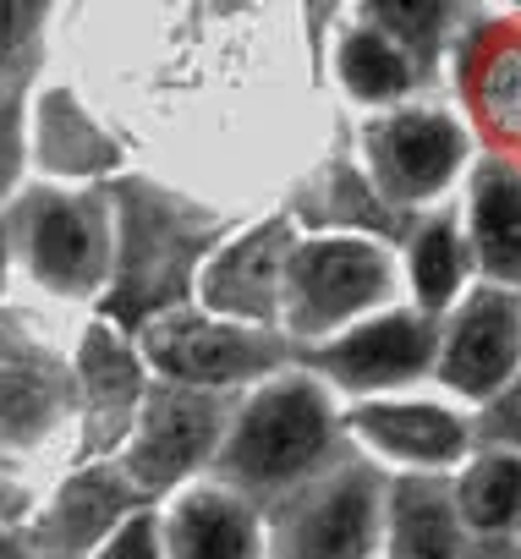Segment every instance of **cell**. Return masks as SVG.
I'll return each mask as SVG.
<instances>
[{"label":"cell","instance_id":"obj_25","mask_svg":"<svg viewBox=\"0 0 521 559\" xmlns=\"http://www.w3.org/2000/svg\"><path fill=\"white\" fill-rule=\"evenodd\" d=\"M374 17H390V39L401 45V39H417V56H428V39L439 34V7H374Z\"/></svg>","mask_w":521,"mask_h":559},{"label":"cell","instance_id":"obj_20","mask_svg":"<svg viewBox=\"0 0 521 559\" xmlns=\"http://www.w3.org/2000/svg\"><path fill=\"white\" fill-rule=\"evenodd\" d=\"M45 12L39 7H0V99H23V83L39 61Z\"/></svg>","mask_w":521,"mask_h":559},{"label":"cell","instance_id":"obj_28","mask_svg":"<svg viewBox=\"0 0 521 559\" xmlns=\"http://www.w3.org/2000/svg\"><path fill=\"white\" fill-rule=\"evenodd\" d=\"M7 274H12V252H7V219H0V292H7Z\"/></svg>","mask_w":521,"mask_h":559},{"label":"cell","instance_id":"obj_11","mask_svg":"<svg viewBox=\"0 0 521 559\" xmlns=\"http://www.w3.org/2000/svg\"><path fill=\"white\" fill-rule=\"evenodd\" d=\"M165 559H264V526L252 504L225 493L220 483L181 488L159 521Z\"/></svg>","mask_w":521,"mask_h":559},{"label":"cell","instance_id":"obj_10","mask_svg":"<svg viewBox=\"0 0 521 559\" xmlns=\"http://www.w3.org/2000/svg\"><path fill=\"white\" fill-rule=\"evenodd\" d=\"M297 236L292 219H270L247 230L241 241H230L209 269H203V308L241 319L252 330H275V302H281V274L292 258Z\"/></svg>","mask_w":521,"mask_h":559},{"label":"cell","instance_id":"obj_6","mask_svg":"<svg viewBox=\"0 0 521 559\" xmlns=\"http://www.w3.org/2000/svg\"><path fill=\"white\" fill-rule=\"evenodd\" d=\"M236 417L230 390H187V384H159L138 401V428L127 444V477L143 493H165L187 483L198 466L214 461L225 428Z\"/></svg>","mask_w":521,"mask_h":559},{"label":"cell","instance_id":"obj_27","mask_svg":"<svg viewBox=\"0 0 521 559\" xmlns=\"http://www.w3.org/2000/svg\"><path fill=\"white\" fill-rule=\"evenodd\" d=\"M0 559H39V548H28L23 537H7V532H0Z\"/></svg>","mask_w":521,"mask_h":559},{"label":"cell","instance_id":"obj_9","mask_svg":"<svg viewBox=\"0 0 521 559\" xmlns=\"http://www.w3.org/2000/svg\"><path fill=\"white\" fill-rule=\"evenodd\" d=\"M363 148H368L379 192L395 198V203L439 198L455 181V170L466 165V132L450 116H439V110L374 116L368 132H363Z\"/></svg>","mask_w":521,"mask_h":559},{"label":"cell","instance_id":"obj_2","mask_svg":"<svg viewBox=\"0 0 521 559\" xmlns=\"http://www.w3.org/2000/svg\"><path fill=\"white\" fill-rule=\"evenodd\" d=\"M395 292V263L379 241L363 236H319L297 241L281 274L275 335L281 341H335L384 308Z\"/></svg>","mask_w":521,"mask_h":559},{"label":"cell","instance_id":"obj_4","mask_svg":"<svg viewBox=\"0 0 521 559\" xmlns=\"http://www.w3.org/2000/svg\"><path fill=\"white\" fill-rule=\"evenodd\" d=\"M384 515V477L368 461H335L275 504L270 559H368Z\"/></svg>","mask_w":521,"mask_h":559},{"label":"cell","instance_id":"obj_15","mask_svg":"<svg viewBox=\"0 0 521 559\" xmlns=\"http://www.w3.org/2000/svg\"><path fill=\"white\" fill-rule=\"evenodd\" d=\"M127 499L132 493L121 477H105V472L78 477L45 521V543H61L56 559H94V548L127 521Z\"/></svg>","mask_w":521,"mask_h":559},{"label":"cell","instance_id":"obj_21","mask_svg":"<svg viewBox=\"0 0 521 559\" xmlns=\"http://www.w3.org/2000/svg\"><path fill=\"white\" fill-rule=\"evenodd\" d=\"M483 105H488V121L494 127L521 132V50L488 61V72H483Z\"/></svg>","mask_w":521,"mask_h":559},{"label":"cell","instance_id":"obj_14","mask_svg":"<svg viewBox=\"0 0 521 559\" xmlns=\"http://www.w3.org/2000/svg\"><path fill=\"white\" fill-rule=\"evenodd\" d=\"M472 252L499 292L521 286V170L488 159L472 176Z\"/></svg>","mask_w":521,"mask_h":559},{"label":"cell","instance_id":"obj_18","mask_svg":"<svg viewBox=\"0 0 521 559\" xmlns=\"http://www.w3.org/2000/svg\"><path fill=\"white\" fill-rule=\"evenodd\" d=\"M34 148L50 170L61 176H88L99 165H116V143L67 99V94H50L39 105V132H34Z\"/></svg>","mask_w":521,"mask_h":559},{"label":"cell","instance_id":"obj_8","mask_svg":"<svg viewBox=\"0 0 521 559\" xmlns=\"http://www.w3.org/2000/svg\"><path fill=\"white\" fill-rule=\"evenodd\" d=\"M439 379L461 401H494L521 368V297L477 286L439 330Z\"/></svg>","mask_w":521,"mask_h":559},{"label":"cell","instance_id":"obj_12","mask_svg":"<svg viewBox=\"0 0 521 559\" xmlns=\"http://www.w3.org/2000/svg\"><path fill=\"white\" fill-rule=\"evenodd\" d=\"M346 428L368 450H379L401 466H417V472H445L472 444V428L434 401H368L346 417Z\"/></svg>","mask_w":521,"mask_h":559},{"label":"cell","instance_id":"obj_1","mask_svg":"<svg viewBox=\"0 0 521 559\" xmlns=\"http://www.w3.org/2000/svg\"><path fill=\"white\" fill-rule=\"evenodd\" d=\"M341 461V417L330 406V390L313 373H275L264 379L230 417L214 472L220 488L236 499H270L308 488Z\"/></svg>","mask_w":521,"mask_h":559},{"label":"cell","instance_id":"obj_17","mask_svg":"<svg viewBox=\"0 0 521 559\" xmlns=\"http://www.w3.org/2000/svg\"><path fill=\"white\" fill-rule=\"evenodd\" d=\"M412 78H417V67H412V56L384 34V28H352L346 39H341V83L352 88V99H363V105H384V99H401L406 88H412Z\"/></svg>","mask_w":521,"mask_h":559},{"label":"cell","instance_id":"obj_16","mask_svg":"<svg viewBox=\"0 0 521 559\" xmlns=\"http://www.w3.org/2000/svg\"><path fill=\"white\" fill-rule=\"evenodd\" d=\"M455 515L483 537H505V526L521 521V455L505 450L477 455L455 483Z\"/></svg>","mask_w":521,"mask_h":559},{"label":"cell","instance_id":"obj_19","mask_svg":"<svg viewBox=\"0 0 521 559\" xmlns=\"http://www.w3.org/2000/svg\"><path fill=\"white\" fill-rule=\"evenodd\" d=\"M461 280H466V236L450 214L428 219L412 236V286H417V313L434 319L445 308H455L461 297Z\"/></svg>","mask_w":521,"mask_h":559},{"label":"cell","instance_id":"obj_13","mask_svg":"<svg viewBox=\"0 0 521 559\" xmlns=\"http://www.w3.org/2000/svg\"><path fill=\"white\" fill-rule=\"evenodd\" d=\"M384 526H390V559H461V515H455V483L439 472H412L384 488Z\"/></svg>","mask_w":521,"mask_h":559},{"label":"cell","instance_id":"obj_5","mask_svg":"<svg viewBox=\"0 0 521 559\" xmlns=\"http://www.w3.org/2000/svg\"><path fill=\"white\" fill-rule=\"evenodd\" d=\"M143 357L187 390H230L247 379H275L292 357V346L275 330L252 324H220L192 308H170L143 324Z\"/></svg>","mask_w":521,"mask_h":559},{"label":"cell","instance_id":"obj_3","mask_svg":"<svg viewBox=\"0 0 521 559\" xmlns=\"http://www.w3.org/2000/svg\"><path fill=\"white\" fill-rule=\"evenodd\" d=\"M7 219V252L23 258V269L56 297H88L105 286L116 236H110V203L99 192H56L34 187L12 203Z\"/></svg>","mask_w":521,"mask_h":559},{"label":"cell","instance_id":"obj_7","mask_svg":"<svg viewBox=\"0 0 521 559\" xmlns=\"http://www.w3.org/2000/svg\"><path fill=\"white\" fill-rule=\"evenodd\" d=\"M434 357H439V324L423 319V313H412V308H395V313L363 319L346 335L313 346L308 352V368L324 373L341 390L379 395V390L417 384L434 368Z\"/></svg>","mask_w":521,"mask_h":559},{"label":"cell","instance_id":"obj_24","mask_svg":"<svg viewBox=\"0 0 521 559\" xmlns=\"http://www.w3.org/2000/svg\"><path fill=\"white\" fill-rule=\"evenodd\" d=\"M477 433H483L488 444H505V455L521 450V379H510V384L488 401V417H483Z\"/></svg>","mask_w":521,"mask_h":559},{"label":"cell","instance_id":"obj_26","mask_svg":"<svg viewBox=\"0 0 521 559\" xmlns=\"http://www.w3.org/2000/svg\"><path fill=\"white\" fill-rule=\"evenodd\" d=\"M461 559H521V543H510V537H483V543H472Z\"/></svg>","mask_w":521,"mask_h":559},{"label":"cell","instance_id":"obj_23","mask_svg":"<svg viewBox=\"0 0 521 559\" xmlns=\"http://www.w3.org/2000/svg\"><path fill=\"white\" fill-rule=\"evenodd\" d=\"M94 559H165V554H159V521H154L149 510H132V515L94 548Z\"/></svg>","mask_w":521,"mask_h":559},{"label":"cell","instance_id":"obj_22","mask_svg":"<svg viewBox=\"0 0 521 559\" xmlns=\"http://www.w3.org/2000/svg\"><path fill=\"white\" fill-rule=\"evenodd\" d=\"M23 154H28V138H23V99H0V209L17 198Z\"/></svg>","mask_w":521,"mask_h":559}]
</instances>
